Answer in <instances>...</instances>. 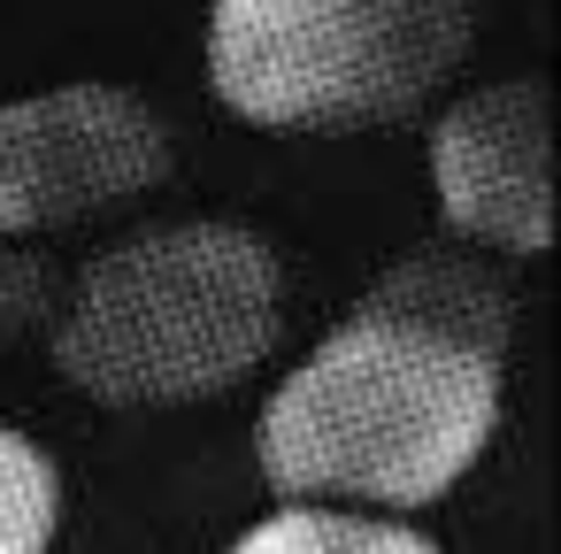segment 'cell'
Wrapping results in <instances>:
<instances>
[{"mask_svg":"<svg viewBox=\"0 0 561 554\" xmlns=\"http://www.w3.org/2000/svg\"><path fill=\"white\" fill-rule=\"evenodd\" d=\"M431 201L446 239L500 262H538L553 247V93L546 78H492L431 116Z\"/></svg>","mask_w":561,"mask_h":554,"instance_id":"5","label":"cell"},{"mask_svg":"<svg viewBox=\"0 0 561 554\" xmlns=\"http://www.w3.org/2000/svg\"><path fill=\"white\" fill-rule=\"evenodd\" d=\"M507 354L362 293L262 400L254 462L293 508L415 523L500 439Z\"/></svg>","mask_w":561,"mask_h":554,"instance_id":"1","label":"cell"},{"mask_svg":"<svg viewBox=\"0 0 561 554\" xmlns=\"http://www.w3.org/2000/svg\"><path fill=\"white\" fill-rule=\"evenodd\" d=\"M62 270L47 255L24 247H0V339H24V331H55V308H62Z\"/></svg>","mask_w":561,"mask_h":554,"instance_id":"8","label":"cell"},{"mask_svg":"<svg viewBox=\"0 0 561 554\" xmlns=\"http://www.w3.org/2000/svg\"><path fill=\"white\" fill-rule=\"evenodd\" d=\"M224 554H446L431 531L400 523V516H354V508H293L277 500L270 516H254Z\"/></svg>","mask_w":561,"mask_h":554,"instance_id":"6","label":"cell"},{"mask_svg":"<svg viewBox=\"0 0 561 554\" xmlns=\"http://www.w3.org/2000/svg\"><path fill=\"white\" fill-rule=\"evenodd\" d=\"M477 47V0H216L208 93L285 139L415 124Z\"/></svg>","mask_w":561,"mask_h":554,"instance_id":"3","label":"cell"},{"mask_svg":"<svg viewBox=\"0 0 561 554\" xmlns=\"http://www.w3.org/2000/svg\"><path fill=\"white\" fill-rule=\"evenodd\" d=\"M62 531V462L0 416V554H55Z\"/></svg>","mask_w":561,"mask_h":554,"instance_id":"7","label":"cell"},{"mask_svg":"<svg viewBox=\"0 0 561 554\" xmlns=\"http://www.w3.org/2000/svg\"><path fill=\"white\" fill-rule=\"evenodd\" d=\"M170 178V124L139 86L70 78L0 101V247L101 224Z\"/></svg>","mask_w":561,"mask_h":554,"instance_id":"4","label":"cell"},{"mask_svg":"<svg viewBox=\"0 0 561 554\" xmlns=\"http://www.w3.org/2000/svg\"><path fill=\"white\" fill-rule=\"evenodd\" d=\"M285 339V255L239 216H178L108 239L55 308L47 354L101 408H201Z\"/></svg>","mask_w":561,"mask_h":554,"instance_id":"2","label":"cell"}]
</instances>
